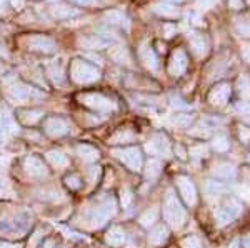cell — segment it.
Returning a JSON list of instances; mask_svg holds the SVG:
<instances>
[{"label": "cell", "mask_w": 250, "mask_h": 248, "mask_svg": "<svg viewBox=\"0 0 250 248\" xmlns=\"http://www.w3.org/2000/svg\"><path fill=\"white\" fill-rule=\"evenodd\" d=\"M0 248H22L20 245H17V243H10V242H2L0 240Z\"/></svg>", "instance_id": "cell-39"}, {"label": "cell", "mask_w": 250, "mask_h": 248, "mask_svg": "<svg viewBox=\"0 0 250 248\" xmlns=\"http://www.w3.org/2000/svg\"><path fill=\"white\" fill-rule=\"evenodd\" d=\"M50 14L54 19L63 20V19H70V17L79 15V10L72 9V7H68V5H55L54 9H50Z\"/></svg>", "instance_id": "cell-17"}, {"label": "cell", "mask_w": 250, "mask_h": 248, "mask_svg": "<svg viewBox=\"0 0 250 248\" xmlns=\"http://www.w3.org/2000/svg\"><path fill=\"white\" fill-rule=\"evenodd\" d=\"M77 153L83 160H87V162H95V160L99 158V155H100L99 150H97L95 147L87 145V143H83V145H79L77 147Z\"/></svg>", "instance_id": "cell-19"}, {"label": "cell", "mask_w": 250, "mask_h": 248, "mask_svg": "<svg viewBox=\"0 0 250 248\" xmlns=\"http://www.w3.org/2000/svg\"><path fill=\"white\" fill-rule=\"evenodd\" d=\"M40 240H42V230H35V233L32 235V238H30V242H29V247L35 248V247L39 245Z\"/></svg>", "instance_id": "cell-36"}, {"label": "cell", "mask_w": 250, "mask_h": 248, "mask_svg": "<svg viewBox=\"0 0 250 248\" xmlns=\"http://www.w3.org/2000/svg\"><path fill=\"white\" fill-rule=\"evenodd\" d=\"M224 87H220V89H217V90H213L212 92V95H210V100H212V103H219V105H222V103L225 102V98H227V90H222Z\"/></svg>", "instance_id": "cell-30"}, {"label": "cell", "mask_w": 250, "mask_h": 248, "mask_svg": "<svg viewBox=\"0 0 250 248\" xmlns=\"http://www.w3.org/2000/svg\"><path fill=\"white\" fill-rule=\"evenodd\" d=\"M213 173H215V177H217V178L230 180V178L235 177V169H233V165H230V163H222V165L215 167Z\"/></svg>", "instance_id": "cell-21"}, {"label": "cell", "mask_w": 250, "mask_h": 248, "mask_svg": "<svg viewBox=\"0 0 250 248\" xmlns=\"http://www.w3.org/2000/svg\"><path fill=\"white\" fill-rule=\"evenodd\" d=\"M45 248H54V242H52V240H48V242L45 243Z\"/></svg>", "instance_id": "cell-42"}, {"label": "cell", "mask_w": 250, "mask_h": 248, "mask_svg": "<svg viewBox=\"0 0 250 248\" xmlns=\"http://www.w3.org/2000/svg\"><path fill=\"white\" fill-rule=\"evenodd\" d=\"M9 3L10 5H14L17 10H20L23 7V0H9Z\"/></svg>", "instance_id": "cell-40"}, {"label": "cell", "mask_w": 250, "mask_h": 248, "mask_svg": "<svg viewBox=\"0 0 250 248\" xmlns=\"http://www.w3.org/2000/svg\"><path fill=\"white\" fill-rule=\"evenodd\" d=\"M239 213H240V205L235 202H230L215 210V220L219 222V225H227V223H230L232 220L239 217Z\"/></svg>", "instance_id": "cell-9"}, {"label": "cell", "mask_w": 250, "mask_h": 248, "mask_svg": "<svg viewBox=\"0 0 250 248\" xmlns=\"http://www.w3.org/2000/svg\"><path fill=\"white\" fill-rule=\"evenodd\" d=\"M155 220H157V210L155 209H150V210L144 211V213L140 215L139 222H140V225L145 227V229H150V227L155 223Z\"/></svg>", "instance_id": "cell-24"}, {"label": "cell", "mask_w": 250, "mask_h": 248, "mask_svg": "<svg viewBox=\"0 0 250 248\" xmlns=\"http://www.w3.org/2000/svg\"><path fill=\"white\" fill-rule=\"evenodd\" d=\"M182 247L184 248H202V245H200V240L197 237H188L185 238L182 242Z\"/></svg>", "instance_id": "cell-33"}, {"label": "cell", "mask_w": 250, "mask_h": 248, "mask_svg": "<svg viewBox=\"0 0 250 248\" xmlns=\"http://www.w3.org/2000/svg\"><path fill=\"white\" fill-rule=\"evenodd\" d=\"M213 149H215L217 152H225V150L229 149V142H227V138H224V137L215 138V140H213Z\"/></svg>", "instance_id": "cell-32"}, {"label": "cell", "mask_w": 250, "mask_h": 248, "mask_svg": "<svg viewBox=\"0 0 250 248\" xmlns=\"http://www.w3.org/2000/svg\"><path fill=\"white\" fill-rule=\"evenodd\" d=\"M40 117H42V112H39V110L22 112V114L19 115V118L22 120L25 125H34L37 120H40Z\"/></svg>", "instance_id": "cell-26"}, {"label": "cell", "mask_w": 250, "mask_h": 248, "mask_svg": "<svg viewBox=\"0 0 250 248\" xmlns=\"http://www.w3.org/2000/svg\"><path fill=\"white\" fill-rule=\"evenodd\" d=\"M72 2H75L80 7H94V5H97V0H72Z\"/></svg>", "instance_id": "cell-37"}, {"label": "cell", "mask_w": 250, "mask_h": 248, "mask_svg": "<svg viewBox=\"0 0 250 248\" xmlns=\"http://www.w3.org/2000/svg\"><path fill=\"white\" fill-rule=\"evenodd\" d=\"M205 153H207L205 145H197V147H192L190 149V155L195 158H202V157H205Z\"/></svg>", "instance_id": "cell-34"}, {"label": "cell", "mask_w": 250, "mask_h": 248, "mask_svg": "<svg viewBox=\"0 0 250 248\" xmlns=\"http://www.w3.org/2000/svg\"><path fill=\"white\" fill-rule=\"evenodd\" d=\"M5 95L10 102L19 103L20 105V103H25L27 100L30 98V89L27 85H23V83L17 82V80H14L10 85H7Z\"/></svg>", "instance_id": "cell-7"}, {"label": "cell", "mask_w": 250, "mask_h": 248, "mask_svg": "<svg viewBox=\"0 0 250 248\" xmlns=\"http://www.w3.org/2000/svg\"><path fill=\"white\" fill-rule=\"evenodd\" d=\"M244 248H250V238L245 240V243H244Z\"/></svg>", "instance_id": "cell-43"}, {"label": "cell", "mask_w": 250, "mask_h": 248, "mask_svg": "<svg viewBox=\"0 0 250 248\" xmlns=\"http://www.w3.org/2000/svg\"><path fill=\"white\" fill-rule=\"evenodd\" d=\"M65 183H67L68 189H72V190H79L80 187H82V182H80V178L77 177V175H70V177H67Z\"/></svg>", "instance_id": "cell-31"}, {"label": "cell", "mask_w": 250, "mask_h": 248, "mask_svg": "<svg viewBox=\"0 0 250 248\" xmlns=\"http://www.w3.org/2000/svg\"><path fill=\"white\" fill-rule=\"evenodd\" d=\"M27 45H29V50L40 52V54H54L55 49H57L54 40L50 37H45V35H40V34L32 35L29 38V42H27Z\"/></svg>", "instance_id": "cell-8"}, {"label": "cell", "mask_w": 250, "mask_h": 248, "mask_svg": "<svg viewBox=\"0 0 250 248\" xmlns=\"http://www.w3.org/2000/svg\"><path fill=\"white\" fill-rule=\"evenodd\" d=\"M145 149L150 155H164V157H167L168 153H170V145H168V140L167 137H164V135H157L150 140V142L145 145Z\"/></svg>", "instance_id": "cell-12"}, {"label": "cell", "mask_w": 250, "mask_h": 248, "mask_svg": "<svg viewBox=\"0 0 250 248\" xmlns=\"http://www.w3.org/2000/svg\"><path fill=\"white\" fill-rule=\"evenodd\" d=\"M25 172L32 178H42L47 175V169L43 162L37 157H27L25 158Z\"/></svg>", "instance_id": "cell-14"}, {"label": "cell", "mask_w": 250, "mask_h": 248, "mask_svg": "<svg viewBox=\"0 0 250 248\" xmlns=\"http://www.w3.org/2000/svg\"><path fill=\"white\" fill-rule=\"evenodd\" d=\"M240 137H242V138H244V142H247V140L250 138V132H245V130H242Z\"/></svg>", "instance_id": "cell-41"}, {"label": "cell", "mask_w": 250, "mask_h": 248, "mask_svg": "<svg viewBox=\"0 0 250 248\" xmlns=\"http://www.w3.org/2000/svg\"><path fill=\"white\" fill-rule=\"evenodd\" d=\"M105 19H107L110 23H117V25H125V27L128 25L127 17H125L122 12H119V10H110V12H107V14H105Z\"/></svg>", "instance_id": "cell-25"}, {"label": "cell", "mask_w": 250, "mask_h": 248, "mask_svg": "<svg viewBox=\"0 0 250 248\" xmlns=\"http://www.w3.org/2000/svg\"><path fill=\"white\" fill-rule=\"evenodd\" d=\"M115 211H117L115 200L105 198L102 203H99L95 209L90 210V213H88V222L90 223H88V225H90L92 229H100V227H104L108 222V218L114 217Z\"/></svg>", "instance_id": "cell-4"}, {"label": "cell", "mask_w": 250, "mask_h": 248, "mask_svg": "<svg viewBox=\"0 0 250 248\" xmlns=\"http://www.w3.org/2000/svg\"><path fill=\"white\" fill-rule=\"evenodd\" d=\"M47 160L52 163L54 167H65L67 163H68V160H67V155H63L60 150H50L47 153Z\"/></svg>", "instance_id": "cell-23"}, {"label": "cell", "mask_w": 250, "mask_h": 248, "mask_svg": "<svg viewBox=\"0 0 250 248\" xmlns=\"http://www.w3.org/2000/svg\"><path fill=\"white\" fill-rule=\"evenodd\" d=\"M108 37L107 35H85V37L79 38V45L82 49H88V50H99L104 49V47L108 45Z\"/></svg>", "instance_id": "cell-13"}, {"label": "cell", "mask_w": 250, "mask_h": 248, "mask_svg": "<svg viewBox=\"0 0 250 248\" xmlns=\"http://www.w3.org/2000/svg\"><path fill=\"white\" fill-rule=\"evenodd\" d=\"M177 187H179V191L182 195L184 202L187 205H195L197 203V191H195V187H193L192 180L188 177H179L177 178Z\"/></svg>", "instance_id": "cell-10"}, {"label": "cell", "mask_w": 250, "mask_h": 248, "mask_svg": "<svg viewBox=\"0 0 250 248\" xmlns=\"http://www.w3.org/2000/svg\"><path fill=\"white\" fill-rule=\"evenodd\" d=\"M45 132L47 135H50V137L57 138V137H63V135L68 132V123L65 122L63 118L60 117H50L45 120Z\"/></svg>", "instance_id": "cell-11"}, {"label": "cell", "mask_w": 250, "mask_h": 248, "mask_svg": "<svg viewBox=\"0 0 250 248\" xmlns=\"http://www.w3.org/2000/svg\"><path fill=\"white\" fill-rule=\"evenodd\" d=\"M167 238H168L167 227L157 225V227H154V229L150 230V235H148V243H150V245H154V247H157V245H162V243Z\"/></svg>", "instance_id": "cell-15"}, {"label": "cell", "mask_w": 250, "mask_h": 248, "mask_svg": "<svg viewBox=\"0 0 250 248\" xmlns=\"http://www.w3.org/2000/svg\"><path fill=\"white\" fill-rule=\"evenodd\" d=\"M187 67V60H185V55L182 52H177L175 57L172 60V65H170V72L173 75H180Z\"/></svg>", "instance_id": "cell-22"}, {"label": "cell", "mask_w": 250, "mask_h": 248, "mask_svg": "<svg viewBox=\"0 0 250 248\" xmlns=\"http://www.w3.org/2000/svg\"><path fill=\"white\" fill-rule=\"evenodd\" d=\"M114 155L122 163H125V165H127L132 172H140V170H142V155H140V150L135 149V147H130V149L114 150Z\"/></svg>", "instance_id": "cell-6"}, {"label": "cell", "mask_w": 250, "mask_h": 248, "mask_svg": "<svg viewBox=\"0 0 250 248\" xmlns=\"http://www.w3.org/2000/svg\"><path fill=\"white\" fill-rule=\"evenodd\" d=\"M105 240H107L108 245H112V247L124 245V242H125V231H124V229H120V227H112V229L107 231Z\"/></svg>", "instance_id": "cell-16"}, {"label": "cell", "mask_w": 250, "mask_h": 248, "mask_svg": "<svg viewBox=\"0 0 250 248\" xmlns=\"http://www.w3.org/2000/svg\"><path fill=\"white\" fill-rule=\"evenodd\" d=\"M80 102L83 103L85 107L92 110H97V112H110V110H115V102L110 100L108 97L102 94H95V92H87V94H82L79 97Z\"/></svg>", "instance_id": "cell-5"}, {"label": "cell", "mask_w": 250, "mask_h": 248, "mask_svg": "<svg viewBox=\"0 0 250 248\" xmlns=\"http://www.w3.org/2000/svg\"><path fill=\"white\" fill-rule=\"evenodd\" d=\"M134 138V135H132V132L128 130H120L117 132L114 137L110 138V143H124V142H130V140Z\"/></svg>", "instance_id": "cell-28"}, {"label": "cell", "mask_w": 250, "mask_h": 248, "mask_svg": "<svg viewBox=\"0 0 250 248\" xmlns=\"http://www.w3.org/2000/svg\"><path fill=\"white\" fill-rule=\"evenodd\" d=\"M164 218L172 229H182L187 222V211L182 209L173 190H167L164 198Z\"/></svg>", "instance_id": "cell-1"}, {"label": "cell", "mask_w": 250, "mask_h": 248, "mask_svg": "<svg viewBox=\"0 0 250 248\" xmlns=\"http://www.w3.org/2000/svg\"><path fill=\"white\" fill-rule=\"evenodd\" d=\"M142 55H144V60H145V63H147V67H150V69H157V62H155V57H154V54L152 52H142Z\"/></svg>", "instance_id": "cell-35"}, {"label": "cell", "mask_w": 250, "mask_h": 248, "mask_svg": "<svg viewBox=\"0 0 250 248\" xmlns=\"http://www.w3.org/2000/svg\"><path fill=\"white\" fill-rule=\"evenodd\" d=\"M47 72H48V77H50V80L55 85H63L65 77H63V69L60 63H52V65H48Z\"/></svg>", "instance_id": "cell-20"}, {"label": "cell", "mask_w": 250, "mask_h": 248, "mask_svg": "<svg viewBox=\"0 0 250 248\" xmlns=\"http://www.w3.org/2000/svg\"><path fill=\"white\" fill-rule=\"evenodd\" d=\"M160 172H162V163H160V160L150 158L147 162V165H145L144 173H145V178L147 180H155L160 175Z\"/></svg>", "instance_id": "cell-18"}, {"label": "cell", "mask_w": 250, "mask_h": 248, "mask_svg": "<svg viewBox=\"0 0 250 248\" xmlns=\"http://www.w3.org/2000/svg\"><path fill=\"white\" fill-rule=\"evenodd\" d=\"M30 213L27 211H20L15 213L10 218H2L0 220V235L7 238H20L27 233L30 227Z\"/></svg>", "instance_id": "cell-2"}, {"label": "cell", "mask_w": 250, "mask_h": 248, "mask_svg": "<svg viewBox=\"0 0 250 248\" xmlns=\"http://www.w3.org/2000/svg\"><path fill=\"white\" fill-rule=\"evenodd\" d=\"M132 202H134V193H132L130 190L124 189V190H122V193H120V203H122V207H124L125 210L130 209V207H132Z\"/></svg>", "instance_id": "cell-29"}, {"label": "cell", "mask_w": 250, "mask_h": 248, "mask_svg": "<svg viewBox=\"0 0 250 248\" xmlns=\"http://www.w3.org/2000/svg\"><path fill=\"white\" fill-rule=\"evenodd\" d=\"M249 160H250V157H249Z\"/></svg>", "instance_id": "cell-44"}, {"label": "cell", "mask_w": 250, "mask_h": 248, "mask_svg": "<svg viewBox=\"0 0 250 248\" xmlns=\"http://www.w3.org/2000/svg\"><path fill=\"white\" fill-rule=\"evenodd\" d=\"M9 12V0H0V17Z\"/></svg>", "instance_id": "cell-38"}, {"label": "cell", "mask_w": 250, "mask_h": 248, "mask_svg": "<svg viewBox=\"0 0 250 248\" xmlns=\"http://www.w3.org/2000/svg\"><path fill=\"white\" fill-rule=\"evenodd\" d=\"M205 191H207V195H210V197H217V195L224 193L225 187L222 182H207V185H205Z\"/></svg>", "instance_id": "cell-27"}, {"label": "cell", "mask_w": 250, "mask_h": 248, "mask_svg": "<svg viewBox=\"0 0 250 248\" xmlns=\"http://www.w3.org/2000/svg\"><path fill=\"white\" fill-rule=\"evenodd\" d=\"M70 77L75 83L88 85V83H94L100 78V72L97 70V67L77 58L70 65Z\"/></svg>", "instance_id": "cell-3"}]
</instances>
